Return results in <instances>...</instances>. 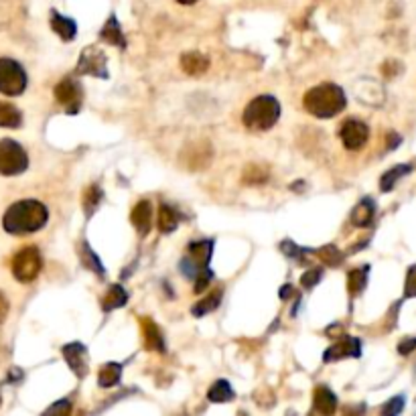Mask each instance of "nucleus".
I'll return each mask as SVG.
<instances>
[{"instance_id":"obj_26","label":"nucleus","mask_w":416,"mask_h":416,"mask_svg":"<svg viewBox=\"0 0 416 416\" xmlns=\"http://www.w3.org/2000/svg\"><path fill=\"white\" fill-rule=\"evenodd\" d=\"M208 398L211 402H215V404H219V402H230V400L234 398V390L230 386V382L217 380L213 386L209 388Z\"/></svg>"},{"instance_id":"obj_12","label":"nucleus","mask_w":416,"mask_h":416,"mask_svg":"<svg viewBox=\"0 0 416 416\" xmlns=\"http://www.w3.org/2000/svg\"><path fill=\"white\" fill-rule=\"evenodd\" d=\"M361 356V343L356 337H343L339 343L331 345L325 356H323V361H337V359H343V357H359Z\"/></svg>"},{"instance_id":"obj_40","label":"nucleus","mask_w":416,"mask_h":416,"mask_svg":"<svg viewBox=\"0 0 416 416\" xmlns=\"http://www.w3.org/2000/svg\"><path fill=\"white\" fill-rule=\"evenodd\" d=\"M293 297V287L291 284H284V289L280 291V298H291Z\"/></svg>"},{"instance_id":"obj_16","label":"nucleus","mask_w":416,"mask_h":416,"mask_svg":"<svg viewBox=\"0 0 416 416\" xmlns=\"http://www.w3.org/2000/svg\"><path fill=\"white\" fill-rule=\"evenodd\" d=\"M313 404H315V410L321 413V415H335V410H337V396L327 386L315 388Z\"/></svg>"},{"instance_id":"obj_6","label":"nucleus","mask_w":416,"mask_h":416,"mask_svg":"<svg viewBox=\"0 0 416 416\" xmlns=\"http://www.w3.org/2000/svg\"><path fill=\"white\" fill-rule=\"evenodd\" d=\"M27 71L19 61L10 57L0 60V93L4 96H21L27 89Z\"/></svg>"},{"instance_id":"obj_34","label":"nucleus","mask_w":416,"mask_h":416,"mask_svg":"<svg viewBox=\"0 0 416 416\" xmlns=\"http://www.w3.org/2000/svg\"><path fill=\"white\" fill-rule=\"evenodd\" d=\"M402 408H404V396H396L384 406V415H400Z\"/></svg>"},{"instance_id":"obj_39","label":"nucleus","mask_w":416,"mask_h":416,"mask_svg":"<svg viewBox=\"0 0 416 416\" xmlns=\"http://www.w3.org/2000/svg\"><path fill=\"white\" fill-rule=\"evenodd\" d=\"M398 145H400V136L394 134V132H390V134H388V149H396Z\"/></svg>"},{"instance_id":"obj_2","label":"nucleus","mask_w":416,"mask_h":416,"mask_svg":"<svg viewBox=\"0 0 416 416\" xmlns=\"http://www.w3.org/2000/svg\"><path fill=\"white\" fill-rule=\"evenodd\" d=\"M347 100L343 89L335 84H321L302 96V108L315 118H333L343 112Z\"/></svg>"},{"instance_id":"obj_24","label":"nucleus","mask_w":416,"mask_h":416,"mask_svg":"<svg viewBox=\"0 0 416 416\" xmlns=\"http://www.w3.org/2000/svg\"><path fill=\"white\" fill-rule=\"evenodd\" d=\"M368 274H370V266L354 268L350 274H347V289H350V295H361L365 284H368Z\"/></svg>"},{"instance_id":"obj_14","label":"nucleus","mask_w":416,"mask_h":416,"mask_svg":"<svg viewBox=\"0 0 416 416\" xmlns=\"http://www.w3.org/2000/svg\"><path fill=\"white\" fill-rule=\"evenodd\" d=\"M141 327H143V337H145V347L149 352L165 354V339H163V331L159 329V325L150 317H143Z\"/></svg>"},{"instance_id":"obj_9","label":"nucleus","mask_w":416,"mask_h":416,"mask_svg":"<svg viewBox=\"0 0 416 416\" xmlns=\"http://www.w3.org/2000/svg\"><path fill=\"white\" fill-rule=\"evenodd\" d=\"M55 100L65 108L67 114H78L82 108V100H84V91L78 80L73 78H65L55 86Z\"/></svg>"},{"instance_id":"obj_23","label":"nucleus","mask_w":416,"mask_h":416,"mask_svg":"<svg viewBox=\"0 0 416 416\" xmlns=\"http://www.w3.org/2000/svg\"><path fill=\"white\" fill-rule=\"evenodd\" d=\"M120 376H122L120 363H104L100 368V374H98V384H100V388L116 386L120 382Z\"/></svg>"},{"instance_id":"obj_7","label":"nucleus","mask_w":416,"mask_h":416,"mask_svg":"<svg viewBox=\"0 0 416 416\" xmlns=\"http://www.w3.org/2000/svg\"><path fill=\"white\" fill-rule=\"evenodd\" d=\"M43 266L41 252L35 246H25L21 248L15 258H12V274L19 282H30L39 276Z\"/></svg>"},{"instance_id":"obj_3","label":"nucleus","mask_w":416,"mask_h":416,"mask_svg":"<svg viewBox=\"0 0 416 416\" xmlns=\"http://www.w3.org/2000/svg\"><path fill=\"white\" fill-rule=\"evenodd\" d=\"M278 118H280L278 100L274 96H258L246 106L242 122L250 130H270Z\"/></svg>"},{"instance_id":"obj_37","label":"nucleus","mask_w":416,"mask_h":416,"mask_svg":"<svg viewBox=\"0 0 416 416\" xmlns=\"http://www.w3.org/2000/svg\"><path fill=\"white\" fill-rule=\"evenodd\" d=\"M47 413H61V415H69V413H71V406H69V402H67V400H61V402H57V404L49 406V408H47Z\"/></svg>"},{"instance_id":"obj_33","label":"nucleus","mask_w":416,"mask_h":416,"mask_svg":"<svg viewBox=\"0 0 416 416\" xmlns=\"http://www.w3.org/2000/svg\"><path fill=\"white\" fill-rule=\"evenodd\" d=\"M211 280H213V272H211L209 268H208V270H204V272H199V274H197V276L193 278V282H195V289H193V291H195L197 295L206 293Z\"/></svg>"},{"instance_id":"obj_17","label":"nucleus","mask_w":416,"mask_h":416,"mask_svg":"<svg viewBox=\"0 0 416 416\" xmlns=\"http://www.w3.org/2000/svg\"><path fill=\"white\" fill-rule=\"evenodd\" d=\"M374 215H376V204H374V199L363 197L356 206V209L352 211V224H354L356 228H368V226L374 221Z\"/></svg>"},{"instance_id":"obj_11","label":"nucleus","mask_w":416,"mask_h":416,"mask_svg":"<svg viewBox=\"0 0 416 416\" xmlns=\"http://www.w3.org/2000/svg\"><path fill=\"white\" fill-rule=\"evenodd\" d=\"M63 357L69 363V368L73 370V374H78L80 378H86L88 374V352L82 343H67L63 345Z\"/></svg>"},{"instance_id":"obj_21","label":"nucleus","mask_w":416,"mask_h":416,"mask_svg":"<svg viewBox=\"0 0 416 416\" xmlns=\"http://www.w3.org/2000/svg\"><path fill=\"white\" fill-rule=\"evenodd\" d=\"M23 114L15 104L0 102V128H21Z\"/></svg>"},{"instance_id":"obj_22","label":"nucleus","mask_w":416,"mask_h":416,"mask_svg":"<svg viewBox=\"0 0 416 416\" xmlns=\"http://www.w3.org/2000/svg\"><path fill=\"white\" fill-rule=\"evenodd\" d=\"M128 302V293L120 287V284H112L110 291L106 293V297L102 298V309L104 311H114L120 309Z\"/></svg>"},{"instance_id":"obj_5","label":"nucleus","mask_w":416,"mask_h":416,"mask_svg":"<svg viewBox=\"0 0 416 416\" xmlns=\"http://www.w3.org/2000/svg\"><path fill=\"white\" fill-rule=\"evenodd\" d=\"M27 169H29L27 150L12 138H2L0 141V175L15 177L25 173Z\"/></svg>"},{"instance_id":"obj_18","label":"nucleus","mask_w":416,"mask_h":416,"mask_svg":"<svg viewBox=\"0 0 416 416\" xmlns=\"http://www.w3.org/2000/svg\"><path fill=\"white\" fill-rule=\"evenodd\" d=\"M100 39L106 41V43H110V45H114V47L126 49V37H124L118 19H116L114 15L106 21L104 29H102V33H100Z\"/></svg>"},{"instance_id":"obj_4","label":"nucleus","mask_w":416,"mask_h":416,"mask_svg":"<svg viewBox=\"0 0 416 416\" xmlns=\"http://www.w3.org/2000/svg\"><path fill=\"white\" fill-rule=\"evenodd\" d=\"M213 252V239H199L187 246V252L181 260V272L185 278H195L199 272L208 270Z\"/></svg>"},{"instance_id":"obj_15","label":"nucleus","mask_w":416,"mask_h":416,"mask_svg":"<svg viewBox=\"0 0 416 416\" xmlns=\"http://www.w3.org/2000/svg\"><path fill=\"white\" fill-rule=\"evenodd\" d=\"M181 69H183L187 75L199 78V75H204L209 69V60L204 53H197V51L183 53V55H181Z\"/></svg>"},{"instance_id":"obj_13","label":"nucleus","mask_w":416,"mask_h":416,"mask_svg":"<svg viewBox=\"0 0 416 416\" xmlns=\"http://www.w3.org/2000/svg\"><path fill=\"white\" fill-rule=\"evenodd\" d=\"M130 221L136 228L141 238L149 236L150 228H152V206H150V201H147V199L138 201L132 209V213H130Z\"/></svg>"},{"instance_id":"obj_1","label":"nucleus","mask_w":416,"mask_h":416,"mask_svg":"<svg viewBox=\"0 0 416 416\" xmlns=\"http://www.w3.org/2000/svg\"><path fill=\"white\" fill-rule=\"evenodd\" d=\"M47 219H49V211L41 201L23 199L6 209V213L2 217V228L8 234L23 236V234H33V232L43 230Z\"/></svg>"},{"instance_id":"obj_38","label":"nucleus","mask_w":416,"mask_h":416,"mask_svg":"<svg viewBox=\"0 0 416 416\" xmlns=\"http://www.w3.org/2000/svg\"><path fill=\"white\" fill-rule=\"evenodd\" d=\"M6 315H8V300H6V297L0 293V325L4 323Z\"/></svg>"},{"instance_id":"obj_32","label":"nucleus","mask_w":416,"mask_h":416,"mask_svg":"<svg viewBox=\"0 0 416 416\" xmlns=\"http://www.w3.org/2000/svg\"><path fill=\"white\" fill-rule=\"evenodd\" d=\"M321 278H323V268H311L300 276V284L302 289H313Z\"/></svg>"},{"instance_id":"obj_25","label":"nucleus","mask_w":416,"mask_h":416,"mask_svg":"<svg viewBox=\"0 0 416 416\" xmlns=\"http://www.w3.org/2000/svg\"><path fill=\"white\" fill-rule=\"evenodd\" d=\"M410 171H413V167H410V165H398V167L390 169L388 173H384V177L380 179V189H382L384 193L392 191V189H394V185H396V181H398V179L406 177Z\"/></svg>"},{"instance_id":"obj_41","label":"nucleus","mask_w":416,"mask_h":416,"mask_svg":"<svg viewBox=\"0 0 416 416\" xmlns=\"http://www.w3.org/2000/svg\"><path fill=\"white\" fill-rule=\"evenodd\" d=\"M177 2H181V4H195L197 0H177Z\"/></svg>"},{"instance_id":"obj_36","label":"nucleus","mask_w":416,"mask_h":416,"mask_svg":"<svg viewBox=\"0 0 416 416\" xmlns=\"http://www.w3.org/2000/svg\"><path fill=\"white\" fill-rule=\"evenodd\" d=\"M416 350V337H408V339H402L400 345H398V352L400 356H408Z\"/></svg>"},{"instance_id":"obj_30","label":"nucleus","mask_w":416,"mask_h":416,"mask_svg":"<svg viewBox=\"0 0 416 416\" xmlns=\"http://www.w3.org/2000/svg\"><path fill=\"white\" fill-rule=\"evenodd\" d=\"M82 260H84V264L89 268V270H93L98 276H104V266H102V262L98 260V256H96V252L89 248L88 244L84 242L82 244Z\"/></svg>"},{"instance_id":"obj_35","label":"nucleus","mask_w":416,"mask_h":416,"mask_svg":"<svg viewBox=\"0 0 416 416\" xmlns=\"http://www.w3.org/2000/svg\"><path fill=\"white\" fill-rule=\"evenodd\" d=\"M406 297H416V266H413L406 274V289H404Z\"/></svg>"},{"instance_id":"obj_10","label":"nucleus","mask_w":416,"mask_h":416,"mask_svg":"<svg viewBox=\"0 0 416 416\" xmlns=\"http://www.w3.org/2000/svg\"><path fill=\"white\" fill-rule=\"evenodd\" d=\"M339 138L347 150L363 149L368 138H370V128L361 120L347 118L339 128Z\"/></svg>"},{"instance_id":"obj_19","label":"nucleus","mask_w":416,"mask_h":416,"mask_svg":"<svg viewBox=\"0 0 416 416\" xmlns=\"http://www.w3.org/2000/svg\"><path fill=\"white\" fill-rule=\"evenodd\" d=\"M51 29L60 35L63 41H73L78 35V25L69 17H63L57 10H51Z\"/></svg>"},{"instance_id":"obj_27","label":"nucleus","mask_w":416,"mask_h":416,"mask_svg":"<svg viewBox=\"0 0 416 416\" xmlns=\"http://www.w3.org/2000/svg\"><path fill=\"white\" fill-rule=\"evenodd\" d=\"M219 300H221V291H215V293H211L206 298H201L199 302H195L193 309H191V313L195 317H204V315H208V313L215 311L219 307Z\"/></svg>"},{"instance_id":"obj_20","label":"nucleus","mask_w":416,"mask_h":416,"mask_svg":"<svg viewBox=\"0 0 416 416\" xmlns=\"http://www.w3.org/2000/svg\"><path fill=\"white\" fill-rule=\"evenodd\" d=\"M156 226H159V230H161L163 234L175 232L179 226L177 209L167 206V204H163V206L159 208V221H156Z\"/></svg>"},{"instance_id":"obj_31","label":"nucleus","mask_w":416,"mask_h":416,"mask_svg":"<svg viewBox=\"0 0 416 416\" xmlns=\"http://www.w3.org/2000/svg\"><path fill=\"white\" fill-rule=\"evenodd\" d=\"M317 256H319L327 266H337V264H341V260H343L341 252H339L335 246H325V248H321V250L317 252Z\"/></svg>"},{"instance_id":"obj_29","label":"nucleus","mask_w":416,"mask_h":416,"mask_svg":"<svg viewBox=\"0 0 416 416\" xmlns=\"http://www.w3.org/2000/svg\"><path fill=\"white\" fill-rule=\"evenodd\" d=\"M102 197H104V193H102V189L98 187V185H89L88 189H86V193H84V211H86V215H91L98 206H100V201H102Z\"/></svg>"},{"instance_id":"obj_8","label":"nucleus","mask_w":416,"mask_h":416,"mask_svg":"<svg viewBox=\"0 0 416 416\" xmlns=\"http://www.w3.org/2000/svg\"><path fill=\"white\" fill-rule=\"evenodd\" d=\"M108 60H106V53L100 49V47H86L82 51V57L80 63L75 67V73L78 75H96L100 80H108Z\"/></svg>"},{"instance_id":"obj_28","label":"nucleus","mask_w":416,"mask_h":416,"mask_svg":"<svg viewBox=\"0 0 416 416\" xmlns=\"http://www.w3.org/2000/svg\"><path fill=\"white\" fill-rule=\"evenodd\" d=\"M268 177H270V173H268L266 167H260V165H250V167H246V171H244V183H248V185H262V183H266Z\"/></svg>"}]
</instances>
